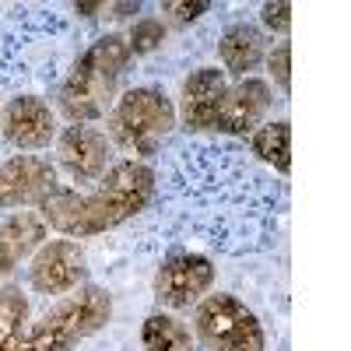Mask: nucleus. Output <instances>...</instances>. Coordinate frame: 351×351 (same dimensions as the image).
Here are the masks:
<instances>
[{
    "instance_id": "7",
    "label": "nucleus",
    "mask_w": 351,
    "mask_h": 351,
    "mask_svg": "<svg viewBox=\"0 0 351 351\" xmlns=\"http://www.w3.org/2000/svg\"><path fill=\"white\" fill-rule=\"evenodd\" d=\"M215 260L197 250H169L155 271V299L165 309H190L215 288Z\"/></svg>"
},
{
    "instance_id": "8",
    "label": "nucleus",
    "mask_w": 351,
    "mask_h": 351,
    "mask_svg": "<svg viewBox=\"0 0 351 351\" xmlns=\"http://www.w3.org/2000/svg\"><path fill=\"white\" fill-rule=\"evenodd\" d=\"M60 193V176L56 165L43 155H14L0 162V208H43V204Z\"/></svg>"
},
{
    "instance_id": "21",
    "label": "nucleus",
    "mask_w": 351,
    "mask_h": 351,
    "mask_svg": "<svg viewBox=\"0 0 351 351\" xmlns=\"http://www.w3.org/2000/svg\"><path fill=\"white\" fill-rule=\"evenodd\" d=\"M260 21H263V28L285 36L291 28V4H288V0H271V4L260 8Z\"/></svg>"
},
{
    "instance_id": "13",
    "label": "nucleus",
    "mask_w": 351,
    "mask_h": 351,
    "mask_svg": "<svg viewBox=\"0 0 351 351\" xmlns=\"http://www.w3.org/2000/svg\"><path fill=\"white\" fill-rule=\"evenodd\" d=\"M225 71L218 67H200L183 81V102H180V116H183V130L186 134H215V120L221 109V95H225Z\"/></svg>"
},
{
    "instance_id": "1",
    "label": "nucleus",
    "mask_w": 351,
    "mask_h": 351,
    "mask_svg": "<svg viewBox=\"0 0 351 351\" xmlns=\"http://www.w3.org/2000/svg\"><path fill=\"white\" fill-rule=\"evenodd\" d=\"M155 200L162 246L186 250V243H197L225 256L267 250L285 215V186L274 172L228 141H190L176 148Z\"/></svg>"
},
{
    "instance_id": "18",
    "label": "nucleus",
    "mask_w": 351,
    "mask_h": 351,
    "mask_svg": "<svg viewBox=\"0 0 351 351\" xmlns=\"http://www.w3.org/2000/svg\"><path fill=\"white\" fill-rule=\"evenodd\" d=\"M28 327V299L18 285L0 288V351H18L21 334Z\"/></svg>"
},
{
    "instance_id": "11",
    "label": "nucleus",
    "mask_w": 351,
    "mask_h": 351,
    "mask_svg": "<svg viewBox=\"0 0 351 351\" xmlns=\"http://www.w3.org/2000/svg\"><path fill=\"white\" fill-rule=\"evenodd\" d=\"M56 155L74 183H99L109 172V141L95 127H67L56 141Z\"/></svg>"
},
{
    "instance_id": "16",
    "label": "nucleus",
    "mask_w": 351,
    "mask_h": 351,
    "mask_svg": "<svg viewBox=\"0 0 351 351\" xmlns=\"http://www.w3.org/2000/svg\"><path fill=\"white\" fill-rule=\"evenodd\" d=\"M218 56H221L225 74L250 77V71H256L263 60V39L250 25H232L218 43Z\"/></svg>"
},
{
    "instance_id": "12",
    "label": "nucleus",
    "mask_w": 351,
    "mask_h": 351,
    "mask_svg": "<svg viewBox=\"0 0 351 351\" xmlns=\"http://www.w3.org/2000/svg\"><path fill=\"white\" fill-rule=\"evenodd\" d=\"M4 141L21 152H43L56 137V116L39 95H14L4 109Z\"/></svg>"
},
{
    "instance_id": "9",
    "label": "nucleus",
    "mask_w": 351,
    "mask_h": 351,
    "mask_svg": "<svg viewBox=\"0 0 351 351\" xmlns=\"http://www.w3.org/2000/svg\"><path fill=\"white\" fill-rule=\"evenodd\" d=\"M88 274L84 250L74 239H46L28 260V285L39 295H64L81 288Z\"/></svg>"
},
{
    "instance_id": "5",
    "label": "nucleus",
    "mask_w": 351,
    "mask_h": 351,
    "mask_svg": "<svg viewBox=\"0 0 351 351\" xmlns=\"http://www.w3.org/2000/svg\"><path fill=\"white\" fill-rule=\"evenodd\" d=\"M172 127H176L172 99L158 88H130L109 109V137L116 148L134 155V162L158 155Z\"/></svg>"
},
{
    "instance_id": "14",
    "label": "nucleus",
    "mask_w": 351,
    "mask_h": 351,
    "mask_svg": "<svg viewBox=\"0 0 351 351\" xmlns=\"http://www.w3.org/2000/svg\"><path fill=\"white\" fill-rule=\"evenodd\" d=\"M46 236L49 228L36 211H18L0 221V278L18 271L25 260H32V253L46 243Z\"/></svg>"
},
{
    "instance_id": "4",
    "label": "nucleus",
    "mask_w": 351,
    "mask_h": 351,
    "mask_svg": "<svg viewBox=\"0 0 351 351\" xmlns=\"http://www.w3.org/2000/svg\"><path fill=\"white\" fill-rule=\"evenodd\" d=\"M109 319L112 295L99 285H81L25 327L18 351H74L81 341L106 330Z\"/></svg>"
},
{
    "instance_id": "22",
    "label": "nucleus",
    "mask_w": 351,
    "mask_h": 351,
    "mask_svg": "<svg viewBox=\"0 0 351 351\" xmlns=\"http://www.w3.org/2000/svg\"><path fill=\"white\" fill-rule=\"evenodd\" d=\"M208 11H211L208 0H197V4H165V14H172L176 25H190V21H197L200 14H208Z\"/></svg>"
},
{
    "instance_id": "20",
    "label": "nucleus",
    "mask_w": 351,
    "mask_h": 351,
    "mask_svg": "<svg viewBox=\"0 0 351 351\" xmlns=\"http://www.w3.org/2000/svg\"><path fill=\"white\" fill-rule=\"evenodd\" d=\"M267 67H271V77L278 81V88L288 95V92H291V46H288V43H281V46L271 49Z\"/></svg>"
},
{
    "instance_id": "17",
    "label": "nucleus",
    "mask_w": 351,
    "mask_h": 351,
    "mask_svg": "<svg viewBox=\"0 0 351 351\" xmlns=\"http://www.w3.org/2000/svg\"><path fill=\"white\" fill-rule=\"evenodd\" d=\"M141 348L144 351H197V341L180 316L152 313L141 324Z\"/></svg>"
},
{
    "instance_id": "19",
    "label": "nucleus",
    "mask_w": 351,
    "mask_h": 351,
    "mask_svg": "<svg viewBox=\"0 0 351 351\" xmlns=\"http://www.w3.org/2000/svg\"><path fill=\"white\" fill-rule=\"evenodd\" d=\"M165 43V25L158 18H141L134 28H130V36H127V49L130 56H144V53H152Z\"/></svg>"
},
{
    "instance_id": "15",
    "label": "nucleus",
    "mask_w": 351,
    "mask_h": 351,
    "mask_svg": "<svg viewBox=\"0 0 351 351\" xmlns=\"http://www.w3.org/2000/svg\"><path fill=\"white\" fill-rule=\"evenodd\" d=\"M250 155L256 165L278 176H291V123L274 120L250 134Z\"/></svg>"
},
{
    "instance_id": "2",
    "label": "nucleus",
    "mask_w": 351,
    "mask_h": 351,
    "mask_svg": "<svg viewBox=\"0 0 351 351\" xmlns=\"http://www.w3.org/2000/svg\"><path fill=\"white\" fill-rule=\"evenodd\" d=\"M155 186H158V172L144 162L127 158L109 165V172L99 180L95 190L53 193L39 208V218L46 221V228L60 232L64 239H92L148 211L155 204Z\"/></svg>"
},
{
    "instance_id": "10",
    "label": "nucleus",
    "mask_w": 351,
    "mask_h": 351,
    "mask_svg": "<svg viewBox=\"0 0 351 351\" xmlns=\"http://www.w3.org/2000/svg\"><path fill=\"white\" fill-rule=\"evenodd\" d=\"M274 102V92L263 77H243L239 84L225 88L221 109L215 120V137H246L260 127V120L267 116Z\"/></svg>"
},
{
    "instance_id": "23",
    "label": "nucleus",
    "mask_w": 351,
    "mask_h": 351,
    "mask_svg": "<svg viewBox=\"0 0 351 351\" xmlns=\"http://www.w3.org/2000/svg\"><path fill=\"white\" fill-rule=\"evenodd\" d=\"M74 11H77L81 18H95V11H106V4H77Z\"/></svg>"
},
{
    "instance_id": "6",
    "label": "nucleus",
    "mask_w": 351,
    "mask_h": 351,
    "mask_svg": "<svg viewBox=\"0 0 351 351\" xmlns=\"http://www.w3.org/2000/svg\"><path fill=\"white\" fill-rule=\"evenodd\" d=\"M193 330L208 351H263L267 334H263L256 313L239 302L236 295H204L193 313Z\"/></svg>"
},
{
    "instance_id": "3",
    "label": "nucleus",
    "mask_w": 351,
    "mask_h": 351,
    "mask_svg": "<svg viewBox=\"0 0 351 351\" xmlns=\"http://www.w3.org/2000/svg\"><path fill=\"white\" fill-rule=\"evenodd\" d=\"M130 64V49L123 36H99L92 46H88L77 64L71 67V74L60 84V112L71 123H92L99 116H106L116 102V88H120V77L127 74Z\"/></svg>"
}]
</instances>
